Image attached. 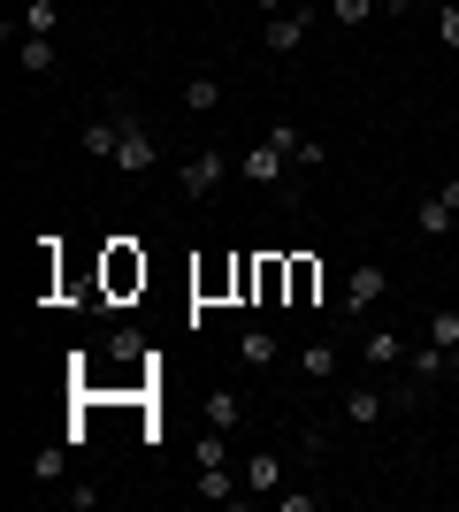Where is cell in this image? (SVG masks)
I'll use <instances>...</instances> for the list:
<instances>
[{"instance_id": "1", "label": "cell", "mask_w": 459, "mask_h": 512, "mask_svg": "<svg viewBox=\"0 0 459 512\" xmlns=\"http://www.w3.org/2000/svg\"><path fill=\"white\" fill-rule=\"evenodd\" d=\"M230 176H238V161H230V153H222V146H199L192 161L176 169V184H184V199H215Z\"/></svg>"}, {"instance_id": "2", "label": "cell", "mask_w": 459, "mask_h": 512, "mask_svg": "<svg viewBox=\"0 0 459 512\" xmlns=\"http://www.w3.org/2000/svg\"><path fill=\"white\" fill-rule=\"evenodd\" d=\"M238 176H245V184H276L284 199H299V192H291V153L276 146V138H261V146H245V153H238Z\"/></svg>"}, {"instance_id": "3", "label": "cell", "mask_w": 459, "mask_h": 512, "mask_svg": "<svg viewBox=\"0 0 459 512\" xmlns=\"http://www.w3.org/2000/svg\"><path fill=\"white\" fill-rule=\"evenodd\" d=\"M108 107H115V115H123V146H115V169H123V176H146L153 161H161V146H153V130L138 123V115H131V107H123V100H108Z\"/></svg>"}, {"instance_id": "4", "label": "cell", "mask_w": 459, "mask_h": 512, "mask_svg": "<svg viewBox=\"0 0 459 512\" xmlns=\"http://www.w3.org/2000/svg\"><path fill=\"white\" fill-rule=\"evenodd\" d=\"M314 16H322V0H306V8H284V16H268L261 46H268V54H299L306 31H314Z\"/></svg>"}, {"instance_id": "5", "label": "cell", "mask_w": 459, "mask_h": 512, "mask_svg": "<svg viewBox=\"0 0 459 512\" xmlns=\"http://www.w3.org/2000/svg\"><path fill=\"white\" fill-rule=\"evenodd\" d=\"M452 222H459V184H444V192H429L414 207V230L421 237H452Z\"/></svg>"}, {"instance_id": "6", "label": "cell", "mask_w": 459, "mask_h": 512, "mask_svg": "<svg viewBox=\"0 0 459 512\" xmlns=\"http://www.w3.org/2000/svg\"><path fill=\"white\" fill-rule=\"evenodd\" d=\"M383 283H391V276H383V260H360V268L345 276V314H368V306L383 299Z\"/></svg>"}, {"instance_id": "7", "label": "cell", "mask_w": 459, "mask_h": 512, "mask_svg": "<svg viewBox=\"0 0 459 512\" xmlns=\"http://www.w3.org/2000/svg\"><path fill=\"white\" fill-rule=\"evenodd\" d=\"M77 138H85V153H92V161H115V146H123V115L108 107V115H100V123H85Z\"/></svg>"}, {"instance_id": "8", "label": "cell", "mask_w": 459, "mask_h": 512, "mask_svg": "<svg viewBox=\"0 0 459 512\" xmlns=\"http://www.w3.org/2000/svg\"><path fill=\"white\" fill-rule=\"evenodd\" d=\"M406 375H414L421 390H429V383H452V360H444V344H421V352H406Z\"/></svg>"}, {"instance_id": "9", "label": "cell", "mask_w": 459, "mask_h": 512, "mask_svg": "<svg viewBox=\"0 0 459 512\" xmlns=\"http://www.w3.org/2000/svg\"><path fill=\"white\" fill-rule=\"evenodd\" d=\"M360 360L383 375V367H406V344H398L391 329H368V337H360Z\"/></svg>"}, {"instance_id": "10", "label": "cell", "mask_w": 459, "mask_h": 512, "mask_svg": "<svg viewBox=\"0 0 459 512\" xmlns=\"http://www.w3.org/2000/svg\"><path fill=\"white\" fill-rule=\"evenodd\" d=\"M299 375H306V383H337V344H299Z\"/></svg>"}, {"instance_id": "11", "label": "cell", "mask_w": 459, "mask_h": 512, "mask_svg": "<svg viewBox=\"0 0 459 512\" xmlns=\"http://www.w3.org/2000/svg\"><path fill=\"white\" fill-rule=\"evenodd\" d=\"M238 360L245 367H276V360H284V344L268 337V329H245V337H238Z\"/></svg>"}, {"instance_id": "12", "label": "cell", "mask_w": 459, "mask_h": 512, "mask_svg": "<svg viewBox=\"0 0 459 512\" xmlns=\"http://www.w3.org/2000/svg\"><path fill=\"white\" fill-rule=\"evenodd\" d=\"M238 421H245V398H238V390H207V428H222V436H230Z\"/></svg>"}, {"instance_id": "13", "label": "cell", "mask_w": 459, "mask_h": 512, "mask_svg": "<svg viewBox=\"0 0 459 512\" xmlns=\"http://www.w3.org/2000/svg\"><path fill=\"white\" fill-rule=\"evenodd\" d=\"M31 482H69V444H39L31 451Z\"/></svg>"}, {"instance_id": "14", "label": "cell", "mask_w": 459, "mask_h": 512, "mask_svg": "<svg viewBox=\"0 0 459 512\" xmlns=\"http://www.w3.org/2000/svg\"><path fill=\"white\" fill-rule=\"evenodd\" d=\"M54 62H62V54H54V39H23V46H16V69H23V77H46Z\"/></svg>"}, {"instance_id": "15", "label": "cell", "mask_w": 459, "mask_h": 512, "mask_svg": "<svg viewBox=\"0 0 459 512\" xmlns=\"http://www.w3.org/2000/svg\"><path fill=\"white\" fill-rule=\"evenodd\" d=\"M276 482H284V459H276V451H253V459H245V490H276Z\"/></svg>"}, {"instance_id": "16", "label": "cell", "mask_w": 459, "mask_h": 512, "mask_svg": "<svg viewBox=\"0 0 459 512\" xmlns=\"http://www.w3.org/2000/svg\"><path fill=\"white\" fill-rule=\"evenodd\" d=\"M184 107H192V115H215V107H222V85H215V77H184Z\"/></svg>"}, {"instance_id": "17", "label": "cell", "mask_w": 459, "mask_h": 512, "mask_svg": "<svg viewBox=\"0 0 459 512\" xmlns=\"http://www.w3.org/2000/svg\"><path fill=\"white\" fill-rule=\"evenodd\" d=\"M54 23H62V8H54V0H31V8H23V39H54Z\"/></svg>"}, {"instance_id": "18", "label": "cell", "mask_w": 459, "mask_h": 512, "mask_svg": "<svg viewBox=\"0 0 459 512\" xmlns=\"http://www.w3.org/2000/svg\"><path fill=\"white\" fill-rule=\"evenodd\" d=\"M314 291H322V268H314V260H291V306H314Z\"/></svg>"}, {"instance_id": "19", "label": "cell", "mask_w": 459, "mask_h": 512, "mask_svg": "<svg viewBox=\"0 0 459 512\" xmlns=\"http://www.w3.org/2000/svg\"><path fill=\"white\" fill-rule=\"evenodd\" d=\"M199 497H207V505H230V497H238L230 467H199Z\"/></svg>"}, {"instance_id": "20", "label": "cell", "mask_w": 459, "mask_h": 512, "mask_svg": "<svg viewBox=\"0 0 459 512\" xmlns=\"http://www.w3.org/2000/svg\"><path fill=\"white\" fill-rule=\"evenodd\" d=\"M429 344H444V352L459 344V306H437V314H429Z\"/></svg>"}, {"instance_id": "21", "label": "cell", "mask_w": 459, "mask_h": 512, "mask_svg": "<svg viewBox=\"0 0 459 512\" xmlns=\"http://www.w3.org/2000/svg\"><path fill=\"white\" fill-rule=\"evenodd\" d=\"M329 16L345 23V31H360V23H368V16H375V0H329Z\"/></svg>"}, {"instance_id": "22", "label": "cell", "mask_w": 459, "mask_h": 512, "mask_svg": "<svg viewBox=\"0 0 459 512\" xmlns=\"http://www.w3.org/2000/svg\"><path fill=\"white\" fill-rule=\"evenodd\" d=\"M437 31H444V54H459V0H444V16H437Z\"/></svg>"}, {"instance_id": "23", "label": "cell", "mask_w": 459, "mask_h": 512, "mask_svg": "<svg viewBox=\"0 0 459 512\" xmlns=\"http://www.w3.org/2000/svg\"><path fill=\"white\" fill-rule=\"evenodd\" d=\"M222 459H230V451H222V428H207V436H199V467H222Z\"/></svg>"}, {"instance_id": "24", "label": "cell", "mask_w": 459, "mask_h": 512, "mask_svg": "<svg viewBox=\"0 0 459 512\" xmlns=\"http://www.w3.org/2000/svg\"><path fill=\"white\" fill-rule=\"evenodd\" d=\"M421 0H383V16H414Z\"/></svg>"}, {"instance_id": "25", "label": "cell", "mask_w": 459, "mask_h": 512, "mask_svg": "<svg viewBox=\"0 0 459 512\" xmlns=\"http://www.w3.org/2000/svg\"><path fill=\"white\" fill-rule=\"evenodd\" d=\"M284 8H291V0H261V16H284Z\"/></svg>"}, {"instance_id": "26", "label": "cell", "mask_w": 459, "mask_h": 512, "mask_svg": "<svg viewBox=\"0 0 459 512\" xmlns=\"http://www.w3.org/2000/svg\"><path fill=\"white\" fill-rule=\"evenodd\" d=\"M444 360H452V383H459V344H452V352H444Z\"/></svg>"}]
</instances>
